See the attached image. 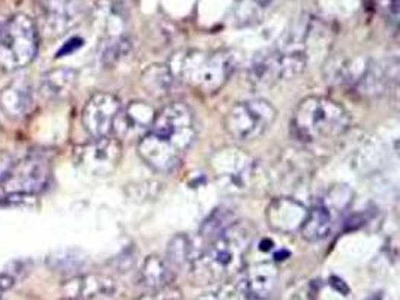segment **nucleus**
Masks as SVG:
<instances>
[{
    "label": "nucleus",
    "mask_w": 400,
    "mask_h": 300,
    "mask_svg": "<svg viewBox=\"0 0 400 300\" xmlns=\"http://www.w3.org/2000/svg\"><path fill=\"white\" fill-rule=\"evenodd\" d=\"M197 138V122L185 102H170L156 112L152 128L137 143L138 156L158 173H172Z\"/></svg>",
    "instance_id": "obj_1"
},
{
    "label": "nucleus",
    "mask_w": 400,
    "mask_h": 300,
    "mask_svg": "<svg viewBox=\"0 0 400 300\" xmlns=\"http://www.w3.org/2000/svg\"><path fill=\"white\" fill-rule=\"evenodd\" d=\"M254 236L252 225L235 221L228 230L209 242V247L195 257L191 266L195 278L204 282H222L240 272Z\"/></svg>",
    "instance_id": "obj_2"
},
{
    "label": "nucleus",
    "mask_w": 400,
    "mask_h": 300,
    "mask_svg": "<svg viewBox=\"0 0 400 300\" xmlns=\"http://www.w3.org/2000/svg\"><path fill=\"white\" fill-rule=\"evenodd\" d=\"M349 123V114L339 102L325 97H308L294 110L291 134L303 143H318L343 136Z\"/></svg>",
    "instance_id": "obj_3"
},
{
    "label": "nucleus",
    "mask_w": 400,
    "mask_h": 300,
    "mask_svg": "<svg viewBox=\"0 0 400 300\" xmlns=\"http://www.w3.org/2000/svg\"><path fill=\"white\" fill-rule=\"evenodd\" d=\"M237 60L231 51L204 53L191 50L172 60L170 69L177 80L191 88L211 93L222 89L234 74Z\"/></svg>",
    "instance_id": "obj_4"
},
{
    "label": "nucleus",
    "mask_w": 400,
    "mask_h": 300,
    "mask_svg": "<svg viewBox=\"0 0 400 300\" xmlns=\"http://www.w3.org/2000/svg\"><path fill=\"white\" fill-rule=\"evenodd\" d=\"M209 165L219 188L231 195L252 192L264 180L256 158L240 147L217 149L211 153Z\"/></svg>",
    "instance_id": "obj_5"
},
{
    "label": "nucleus",
    "mask_w": 400,
    "mask_h": 300,
    "mask_svg": "<svg viewBox=\"0 0 400 300\" xmlns=\"http://www.w3.org/2000/svg\"><path fill=\"white\" fill-rule=\"evenodd\" d=\"M38 53V30L25 14L14 15L0 32V68L17 71L27 66Z\"/></svg>",
    "instance_id": "obj_6"
},
{
    "label": "nucleus",
    "mask_w": 400,
    "mask_h": 300,
    "mask_svg": "<svg viewBox=\"0 0 400 300\" xmlns=\"http://www.w3.org/2000/svg\"><path fill=\"white\" fill-rule=\"evenodd\" d=\"M276 117L278 110L270 101L263 98L246 99L228 110L224 119V128L234 140L248 143L264 136Z\"/></svg>",
    "instance_id": "obj_7"
},
{
    "label": "nucleus",
    "mask_w": 400,
    "mask_h": 300,
    "mask_svg": "<svg viewBox=\"0 0 400 300\" xmlns=\"http://www.w3.org/2000/svg\"><path fill=\"white\" fill-rule=\"evenodd\" d=\"M308 66V58L300 50L278 51L258 59L249 68L248 80L256 90L273 89L291 82Z\"/></svg>",
    "instance_id": "obj_8"
},
{
    "label": "nucleus",
    "mask_w": 400,
    "mask_h": 300,
    "mask_svg": "<svg viewBox=\"0 0 400 300\" xmlns=\"http://www.w3.org/2000/svg\"><path fill=\"white\" fill-rule=\"evenodd\" d=\"M123 155L122 141L116 137L92 138L85 145L75 147L74 161L83 173L93 177L113 175L119 167Z\"/></svg>",
    "instance_id": "obj_9"
},
{
    "label": "nucleus",
    "mask_w": 400,
    "mask_h": 300,
    "mask_svg": "<svg viewBox=\"0 0 400 300\" xmlns=\"http://www.w3.org/2000/svg\"><path fill=\"white\" fill-rule=\"evenodd\" d=\"M51 176L50 162L41 153H32L14 162L3 179L2 186L10 195H34L49 185Z\"/></svg>",
    "instance_id": "obj_10"
},
{
    "label": "nucleus",
    "mask_w": 400,
    "mask_h": 300,
    "mask_svg": "<svg viewBox=\"0 0 400 300\" xmlns=\"http://www.w3.org/2000/svg\"><path fill=\"white\" fill-rule=\"evenodd\" d=\"M122 104L119 98L108 92H96L83 108V126L92 138L111 136L113 126Z\"/></svg>",
    "instance_id": "obj_11"
},
{
    "label": "nucleus",
    "mask_w": 400,
    "mask_h": 300,
    "mask_svg": "<svg viewBox=\"0 0 400 300\" xmlns=\"http://www.w3.org/2000/svg\"><path fill=\"white\" fill-rule=\"evenodd\" d=\"M93 21L101 35V44L129 41L128 14L117 0H98L93 8Z\"/></svg>",
    "instance_id": "obj_12"
},
{
    "label": "nucleus",
    "mask_w": 400,
    "mask_h": 300,
    "mask_svg": "<svg viewBox=\"0 0 400 300\" xmlns=\"http://www.w3.org/2000/svg\"><path fill=\"white\" fill-rule=\"evenodd\" d=\"M156 110L144 101H131L129 104L120 108L117 114L113 132L117 140H139L152 128Z\"/></svg>",
    "instance_id": "obj_13"
},
{
    "label": "nucleus",
    "mask_w": 400,
    "mask_h": 300,
    "mask_svg": "<svg viewBox=\"0 0 400 300\" xmlns=\"http://www.w3.org/2000/svg\"><path fill=\"white\" fill-rule=\"evenodd\" d=\"M44 29L51 36L65 35L84 17L83 0H41Z\"/></svg>",
    "instance_id": "obj_14"
},
{
    "label": "nucleus",
    "mask_w": 400,
    "mask_h": 300,
    "mask_svg": "<svg viewBox=\"0 0 400 300\" xmlns=\"http://www.w3.org/2000/svg\"><path fill=\"white\" fill-rule=\"evenodd\" d=\"M308 215V208L291 197L273 199L265 209L267 224L279 234H293L300 232Z\"/></svg>",
    "instance_id": "obj_15"
},
{
    "label": "nucleus",
    "mask_w": 400,
    "mask_h": 300,
    "mask_svg": "<svg viewBox=\"0 0 400 300\" xmlns=\"http://www.w3.org/2000/svg\"><path fill=\"white\" fill-rule=\"evenodd\" d=\"M278 284V269L273 263H256L249 267L239 286L241 295L252 300L269 299Z\"/></svg>",
    "instance_id": "obj_16"
},
{
    "label": "nucleus",
    "mask_w": 400,
    "mask_h": 300,
    "mask_svg": "<svg viewBox=\"0 0 400 300\" xmlns=\"http://www.w3.org/2000/svg\"><path fill=\"white\" fill-rule=\"evenodd\" d=\"M34 104L32 88L29 80L25 77H20L17 80L11 82L0 95V105L3 112L11 117H21L29 113Z\"/></svg>",
    "instance_id": "obj_17"
},
{
    "label": "nucleus",
    "mask_w": 400,
    "mask_h": 300,
    "mask_svg": "<svg viewBox=\"0 0 400 300\" xmlns=\"http://www.w3.org/2000/svg\"><path fill=\"white\" fill-rule=\"evenodd\" d=\"M333 232V213L323 203L308 209V215L300 228V234L308 242H321Z\"/></svg>",
    "instance_id": "obj_18"
},
{
    "label": "nucleus",
    "mask_w": 400,
    "mask_h": 300,
    "mask_svg": "<svg viewBox=\"0 0 400 300\" xmlns=\"http://www.w3.org/2000/svg\"><path fill=\"white\" fill-rule=\"evenodd\" d=\"M77 83V71L72 68H54L39 82V90L49 99L66 98Z\"/></svg>",
    "instance_id": "obj_19"
},
{
    "label": "nucleus",
    "mask_w": 400,
    "mask_h": 300,
    "mask_svg": "<svg viewBox=\"0 0 400 300\" xmlns=\"http://www.w3.org/2000/svg\"><path fill=\"white\" fill-rule=\"evenodd\" d=\"M177 78L168 65H150L141 74V84L155 98L167 97L176 88Z\"/></svg>",
    "instance_id": "obj_20"
},
{
    "label": "nucleus",
    "mask_w": 400,
    "mask_h": 300,
    "mask_svg": "<svg viewBox=\"0 0 400 300\" xmlns=\"http://www.w3.org/2000/svg\"><path fill=\"white\" fill-rule=\"evenodd\" d=\"M367 68L369 63L363 59H337L325 66V77L328 82L337 84L358 83Z\"/></svg>",
    "instance_id": "obj_21"
},
{
    "label": "nucleus",
    "mask_w": 400,
    "mask_h": 300,
    "mask_svg": "<svg viewBox=\"0 0 400 300\" xmlns=\"http://www.w3.org/2000/svg\"><path fill=\"white\" fill-rule=\"evenodd\" d=\"M141 279L148 288L162 290L170 287L174 279V272L167 260L150 255L144 260L143 267H141Z\"/></svg>",
    "instance_id": "obj_22"
},
{
    "label": "nucleus",
    "mask_w": 400,
    "mask_h": 300,
    "mask_svg": "<svg viewBox=\"0 0 400 300\" xmlns=\"http://www.w3.org/2000/svg\"><path fill=\"white\" fill-rule=\"evenodd\" d=\"M235 221H237V218H235V213L230 208H217L204 219L200 228V236L206 242L215 240L228 230Z\"/></svg>",
    "instance_id": "obj_23"
},
{
    "label": "nucleus",
    "mask_w": 400,
    "mask_h": 300,
    "mask_svg": "<svg viewBox=\"0 0 400 300\" xmlns=\"http://www.w3.org/2000/svg\"><path fill=\"white\" fill-rule=\"evenodd\" d=\"M195 260V249L192 239L187 234H176L168 243L167 262L172 269H183L186 266H192Z\"/></svg>",
    "instance_id": "obj_24"
},
{
    "label": "nucleus",
    "mask_w": 400,
    "mask_h": 300,
    "mask_svg": "<svg viewBox=\"0 0 400 300\" xmlns=\"http://www.w3.org/2000/svg\"><path fill=\"white\" fill-rule=\"evenodd\" d=\"M274 0H239L232 12V18L237 26H252L260 23Z\"/></svg>",
    "instance_id": "obj_25"
},
{
    "label": "nucleus",
    "mask_w": 400,
    "mask_h": 300,
    "mask_svg": "<svg viewBox=\"0 0 400 300\" xmlns=\"http://www.w3.org/2000/svg\"><path fill=\"white\" fill-rule=\"evenodd\" d=\"M74 287V295L83 297H95L99 295L111 293L114 286L113 281L104 276H85V278L75 279L69 284Z\"/></svg>",
    "instance_id": "obj_26"
},
{
    "label": "nucleus",
    "mask_w": 400,
    "mask_h": 300,
    "mask_svg": "<svg viewBox=\"0 0 400 300\" xmlns=\"http://www.w3.org/2000/svg\"><path fill=\"white\" fill-rule=\"evenodd\" d=\"M49 263L53 269L59 272H72L83 267V264L85 263V257L78 249H64L50 255Z\"/></svg>",
    "instance_id": "obj_27"
},
{
    "label": "nucleus",
    "mask_w": 400,
    "mask_h": 300,
    "mask_svg": "<svg viewBox=\"0 0 400 300\" xmlns=\"http://www.w3.org/2000/svg\"><path fill=\"white\" fill-rule=\"evenodd\" d=\"M352 197H354V192H352L347 185H336L334 188L330 189V192L327 194V200L323 204L328 209L334 208L337 210H342L349 206Z\"/></svg>",
    "instance_id": "obj_28"
},
{
    "label": "nucleus",
    "mask_w": 400,
    "mask_h": 300,
    "mask_svg": "<svg viewBox=\"0 0 400 300\" xmlns=\"http://www.w3.org/2000/svg\"><path fill=\"white\" fill-rule=\"evenodd\" d=\"M240 288H232L230 286L219 287L210 293H204L200 300H240L241 297Z\"/></svg>",
    "instance_id": "obj_29"
},
{
    "label": "nucleus",
    "mask_w": 400,
    "mask_h": 300,
    "mask_svg": "<svg viewBox=\"0 0 400 300\" xmlns=\"http://www.w3.org/2000/svg\"><path fill=\"white\" fill-rule=\"evenodd\" d=\"M138 300H182V296H180V291L167 287L162 290H156L155 295H147Z\"/></svg>",
    "instance_id": "obj_30"
},
{
    "label": "nucleus",
    "mask_w": 400,
    "mask_h": 300,
    "mask_svg": "<svg viewBox=\"0 0 400 300\" xmlns=\"http://www.w3.org/2000/svg\"><path fill=\"white\" fill-rule=\"evenodd\" d=\"M14 164L12 156L6 152H0V184H2L3 179L6 177L8 171L11 170Z\"/></svg>",
    "instance_id": "obj_31"
},
{
    "label": "nucleus",
    "mask_w": 400,
    "mask_h": 300,
    "mask_svg": "<svg viewBox=\"0 0 400 300\" xmlns=\"http://www.w3.org/2000/svg\"><path fill=\"white\" fill-rule=\"evenodd\" d=\"M81 45H83V39H80V38L72 39V41L66 42V44H65L64 47H62V49L57 51V58H60V56H66V54L75 51L77 49H80Z\"/></svg>",
    "instance_id": "obj_32"
},
{
    "label": "nucleus",
    "mask_w": 400,
    "mask_h": 300,
    "mask_svg": "<svg viewBox=\"0 0 400 300\" xmlns=\"http://www.w3.org/2000/svg\"><path fill=\"white\" fill-rule=\"evenodd\" d=\"M382 8L387 11L388 18H393L397 21L399 17V0H386V3H382Z\"/></svg>",
    "instance_id": "obj_33"
},
{
    "label": "nucleus",
    "mask_w": 400,
    "mask_h": 300,
    "mask_svg": "<svg viewBox=\"0 0 400 300\" xmlns=\"http://www.w3.org/2000/svg\"><path fill=\"white\" fill-rule=\"evenodd\" d=\"M14 286V278L11 275L6 273H0V299H2L3 293H6L8 290Z\"/></svg>",
    "instance_id": "obj_34"
},
{
    "label": "nucleus",
    "mask_w": 400,
    "mask_h": 300,
    "mask_svg": "<svg viewBox=\"0 0 400 300\" xmlns=\"http://www.w3.org/2000/svg\"><path fill=\"white\" fill-rule=\"evenodd\" d=\"M367 300H382V299H381V296H376V295H375V296H372V297H369Z\"/></svg>",
    "instance_id": "obj_35"
}]
</instances>
